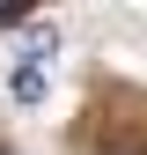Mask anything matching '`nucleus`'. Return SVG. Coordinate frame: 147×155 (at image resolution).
<instances>
[{
    "label": "nucleus",
    "mask_w": 147,
    "mask_h": 155,
    "mask_svg": "<svg viewBox=\"0 0 147 155\" xmlns=\"http://www.w3.org/2000/svg\"><path fill=\"white\" fill-rule=\"evenodd\" d=\"M8 96H15V104H37V96H44V74H37V67H15L8 74Z\"/></svg>",
    "instance_id": "1"
},
{
    "label": "nucleus",
    "mask_w": 147,
    "mask_h": 155,
    "mask_svg": "<svg viewBox=\"0 0 147 155\" xmlns=\"http://www.w3.org/2000/svg\"><path fill=\"white\" fill-rule=\"evenodd\" d=\"M30 8H37V0H0V22H22Z\"/></svg>",
    "instance_id": "3"
},
{
    "label": "nucleus",
    "mask_w": 147,
    "mask_h": 155,
    "mask_svg": "<svg viewBox=\"0 0 147 155\" xmlns=\"http://www.w3.org/2000/svg\"><path fill=\"white\" fill-rule=\"evenodd\" d=\"M52 45H59V37H52V30H30V37H22V59H44Z\"/></svg>",
    "instance_id": "2"
}]
</instances>
